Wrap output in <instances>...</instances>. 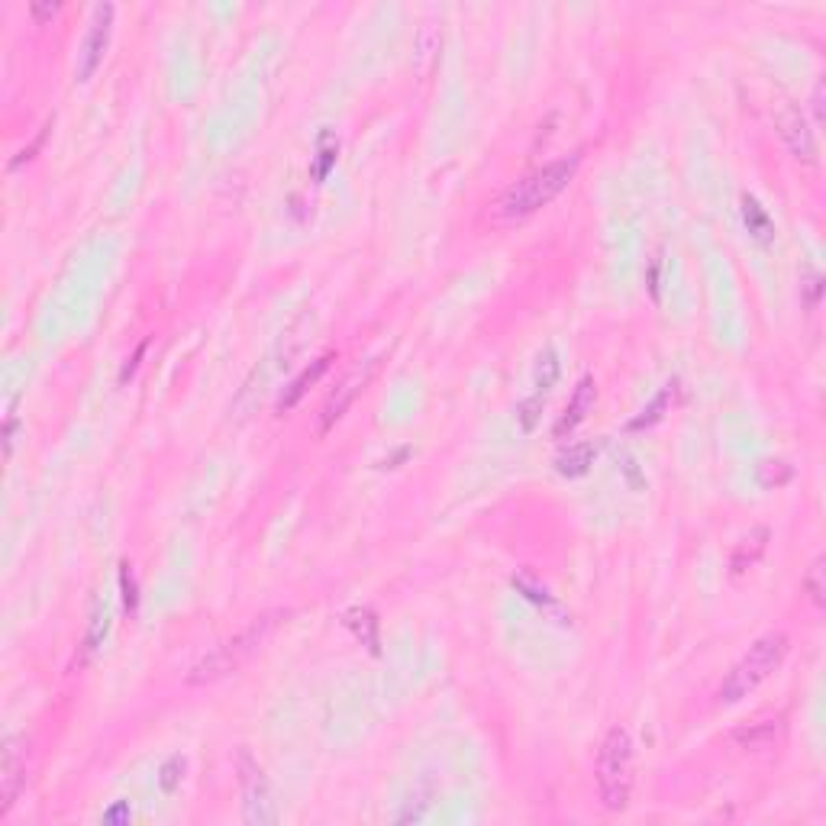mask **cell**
<instances>
[{
    "instance_id": "obj_1",
    "label": "cell",
    "mask_w": 826,
    "mask_h": 826,
    "mask_svg": "<svg viewBox=\"0 0 826 826\" xmlns=\"http://www.w3.org/2000/svg\"><path fill=\"white\" fill-rule=\"evenodd\" d=\"M281 620H288V610H269V614L249 620V627H242L236 636H229L227 643H219L210 656H204L191 671H188V685H210L240 671L249 658H255L261 652V646L269 643L275 629L281 627Z\"/></svg>"
},
{
    "instance_id": "obj_2",
    "label": "cell",
    "mask_w": 826,
    "mask_h": 826,
    "mask_svg": "<svg viewBox=\"0 0 826 826\" xmlns=\"http://www.w3.org/2000/svg\"><path fill=\"white\" fill-rule=\"evenodd\" d=\"M581 156H568V158H556V162L543 165V168L530 171L526 178H520L516 184H510L507 194L497 204V213L504 219H526L536 210H543L546 204L558 198L572 184L575 171H578Z\"/></svg>"
},
{
    "instance_id": "obj_3",
    "label": "cell",
    "mask_w": 826,
    "mask_h": 826,
    "mask_svg": "<svg viewBox=\"0 0 826 826\" xmlns=\"http://www.w3.org/2000/svg\"><path fill=\"white\" fill-rule=\"evenodd\" d=\"M788 649H791V643H788V636L784 633L759 636L756 643L749 646L746 656L727 671V678H723L720 691H717L720 704H739L742 698H749L762 681L771 678V671L781 668Z\"/></svg>"
},
{
    "instance_id": "obj_4",
    "label": "cell",
    "mask_w": 826,
    "mask_h": 826,
    "mask_svg": "<svg viewBox=\"0 0 826 826\" xmlns=\"http://www.w3.org/2000/svg\"><path fill=\"white\" fill-rule=\"evenodd\" d=\"M594 778H597L600 804L607 811H627L629 798H633V736L623 727H614L604 736L597 749Z\"/></svg>"
},
{
    "instance_id": "obj_5",
    "label": "cell",
    "mask_w": 826,
    "mask_h": 826,
    "mask_svg": "<svg viewBox=\"0 0 826 826\" xmlns=\"http://www.w3.org/2000/svg\"><path fill=\"white\" fill-rule=\"evenodd\" d=\"M236 769H240L242 817H246V823H255V826L278 823V807H275V798H271V784L249 749H240Z\"/></svg>"
},
{
    "instance_id": "obj_6",
    "label": "cell",
    "mask_w": 826,
    "mask_h": 826,
    "mask_svg": "<svg viewBox=\"0 0 826 826\" xmlns=\"http://www.w3.org/2000/svg\"><path fill=\"white\" fill-rule=\"evenodd\" d=\"M110 33H114V7L104 4V7L94 10L91 29H87L85 43H81L78 68H75L78 81H91V75L100 68V62H104V56H107V46H110Z\"/></svg>"
},
{
    "instance_id": "obj_7",
    "label": "cell",
    "mask_w": 826,
    "mask_h": 826,
    "mask_svg": "<svg viewBox=\"0 0 826 826\" xmlns=\"http://www.w3.org/2000/svg\"><path fill=\"white\" fill-rule=\"evenodd\" d=\"M775 127H778V136L784 139V146H788V152H791L798 162H807V165L817 162V136H813L811 123H807V117L801 114L798 107L781 104V110L775 114Z\"/></svg>"
},
{
    "instance_id": "obj_8",
    "label": "cell",
    "mask_w": 826,
    "mask_h": 826,
    "mask_svg": "<svg viewBox=\"0 0 826 826\" xmlns=\"http://www.w3.org/2000/svg\"><path fill=\"white\" fill-rule=\"evenodd\" d=\"M23 784H26V739L10 736L0 759V817L16 804Z\"/></svg>"
},
{
    "instance_id": "obj_9",
    "label": "cell",
    "mask_w": 826,
    "mask_h": 826,
    "mask_svg": "<svg viewBox=\"0 0 826 826\" xmlns=\"http://www.w3.org/2000/svg\"><path fill=\"white\" fill-rule=\"evenodd\" d=\"M368 374H372V368H355L352 374H346V378H342L340 388L332 391L330 401H326L323 410H320V433H330L332 426H336L342 417H346V410L352 407V401L362 394V391H365Z\"/></svg>"
},
{
    "instance_id": "obj_10",
    "label": "cell",
    "mask_w": 826,
    "mask_h": 826,
    "mask_svg": "<svg viewBox=\"0 0 826 826\" xmlns=\"http://www.w3.org/2000/svg\"><path fill=\"white\" fill-rule=\"evenodd\" d=\"M769 536L771 533L765 530V526H756V530H749L746 536L736 543L733 556H729V575H733V578H739V575L752 572V568L759 566V558H762L765 549H769Z\"/></svg>"
},
{
    "instance_id": "obj_11",
    "label": "cell",
    "mask_w": 826,
    "mask_h": 826,
    "mask_svg": "<svg viewBox=\"0 0 826 826\" xmlns=\"http://www.w3.org/2000/svg\"><path fill=\"white\" fill-rule=\"evenodd\" d=\"M594 397H597V388H594V378H581L578 388H575L572 401H568L566 413L558 417L556 423V436L562 439L566 433H572L578 423H585V417L594 410Z\"/></svg>"
},
{
    "instance_id": "obj_12",
    "label": "cell",
    "mask_w": 826,
    "mask_h": 826,
    "mask_svg": "<svg viewBox=\"0 0 826 826\" xmlns=\"http://www.w3.org/2000/svg\"><path fill=\"white\" fill-rule=\"evenodd\" d=\"M330 362H332V355H320L317 362H311V365L304 368V372L297 374L294 382L284 388V394H281V401H278V413H288V410H294L297 403H301V397L307 394V391L313 388V384L323 378V372L330 368Z\"/></svg>"
},
{
    "instance_id": "obj_13",
    "label": "cell",
    "mask_w": 826,
    "mask_h": 826,
    "mask_svg": "<svg viewBox=\"0 0 826 826\" xmlns=\"http://www.w3.org/2000/svg\"><path fill=\"white\" fill-rule=\"evenodd\" d=\"M736 746L749 749V752H765V749H775L781 739V720H756L749 727L736 729L733 733Z\"/></svg>"
},
{
    "instance_id": "obj_14",
    "label": "cell",
    "mask_w": 826,
    "mask_h": 826,
    "mask_svg": "<svg viewBox=\"0 0 826 826\" xmlns=\"http://www.w3.org/2000/svg\"><path fill=\"white\" fill-rule=\"evenodd\" d=\"M110 604L104 597H94L91 604V617H87V629H85V656H94L100 646L107 643V633H110Z\"/></svg>"
},
{
    "instance_id": "obj_15",
    "label": "cell",
    "mask_w": 826,
    "mask_h": 826,
    "mask_svg": "<svg viewBox=\"0 0 826 826\" xmlns=\"http://www.w3.org/2000/svg\"><path fill=\"white\" fill-rule=\"evenodd\" d=\"M591 465H594V445L591 443L568 445L566 453H558V459H556L558 474H566V478H581V474H585Z\"/></svg>"
},
{
    "instance_id": "obj_16",
    "label": "cell",
    "mask_w": 826,
    "mask_h": 826,
    "mask_svg": "<svg viewBox=\"0 0 826 826\" xmlns=\"http://www.w3.org/2000/svg\"><path fill=\"white\" fill-rule=\"evenodd\" d=\"M346 627L362 639V646H368L372 652H378V620L372 610H349Z\"/></svg>"
},
{
    "instance_id": "obj_17",
    "label": "cell",
    "mask_w": 826,
    "mask_h": 826,
    "mask_svg": "<svg viewBox=\"0 0 826 826\" xmlns=\"http://www.w3.org/2000/svg\"><path fill=\"white\" fill-rule=\"evenodd\" d=\"M742 217H746V227H749V233L756 236V240H762V242H769L771 240V219H769V213H765V207L759 204L756 198H742Z\"/></svg>"
},
{
    "instance_id": "obj_18",
    "label": "cell",
    "mask_w": 826,
    "mask_h": 826,
    "mask_svg": "<svg viewBox=\"0 0 826 826\" xmlns=\"http://www.w3.org/2000/svg\"><path fill=\"white\" fill-rule=\"evenodd\" d=\"M558 372H562V365H558L556 349H543V355L536 362V394H549L552 384L558 382Z\"/></svg>"
},
{
    "instance_id": "obj_19",
    "label": "cell",
    "mask_w": 826,
    "mask_h": 826,
    "mask_svg": "<svg viewBox=\"0 0 826 826\" xmlns=\"http://www.w3.org/2000/svg\"><path fill=\"white\" fill-rule=\"evenodd\" d=\"M794 478V468L788 465L784 459H765L762 465H759V484L762 487H781L788 484V481Z\"/></svg>"
},
{
    "instance_id": "obj_20",
    "label": "cell",
    "mask_w": 826,
    "mask_h": 826,
    "mask_svg": "<svg viewBox=\"0 0 826 826\" xmlns=\"http://www.w3.org/2000/svg\"><path fill=\"white\" fill-rule=\"evenodd\" d=\"M826 562L823 558H813V566L807 568V575H804V591H807V597L813 600V607H823V600H826V581H823V575H826Z\"/></svg>"
},
{
    "instance_id": "obj_21",
    "label": "cell",
    "mask_w": 826,
    "mask_h": 826,
    "mask_svg": "<svg viewBox=\"0 0 826 826\" xmlns=\"http://www.w3.org/2000/svg\"><path fill=\"white\" fill-rule=\"evenodd\" d=\"M543 403H546V397L533 391V397H526V401H523L520 407H516V423H520V430H523V433H533V430H536L539 413H543Z\"/></svg>"
},
{
    "instance_id": "obj_22",
    "label": "cell",
    "mask_w": 826,
    "mask_h": 826,
    "mask_svg": "<svg viewBox=\"0 0 826 826\" xmlns=\"http://www.w3.org/2000/svg\"><path fill=\"white\" fill-rule=\"evenodd\" d=\"M332 162H336V139H332L330 133H323L320 136V152H317V165H313V178L323 181V178L330 175Z\"/></svg>"
},
{
    "instance_id": "obj_23",
    "label": "cell",
    "mask_w": 826,
    "mask_h": 826,
    "mask_svg": "<svg viewBox=\"0 0 826 826\" xmlns=\"http://www.w3.org/2000/svg\"><path fill=\"white\" fill-rule=\"evenodd\" d=\"M184 778V759L181 756H171L168 762L162 765V771H158V784H162L165 794H175L178 784H181Z\"/></svg>"
},
{
    "instance_id": "obj_24",
    "label": "cell",
    "mask_w": 826,
    "mask_h": 826,
    "mask_svg": "<svg viewBox=\"0 0 826 826\" xmlns=\"http://www.w3.org/2000/svg\"><path fill=\"white\" fill-rule=\"evenodd\" d=\"M120 591H123V604H127V610H136V607H139V591H136L133 568H129L127 562L120 566Z\"/></svg>"
},
{
    "instance_id": "obj_25",
    "label": "cell",
    "mask_w": 826,
    "mask_h": 826,
    "mask_svg": "<svg viewBox=\"0 0 826 826\" xmlns=\"http://www.w3.org/2000/svg\"><path fill=\"white\" fill-rule=\"evenodd\" d=\"M668 397H671V384L656 397V401H652L649 410H643V417L633 420V430H639V426H649V423H656V420H662V410L668 407Z\"/></svg>"
},
{
    "instance_id": "obj_26",
    "label": "cell",
    "mask_w": 826,
    "mask_h": 826,
    "mask_svg": "<svg viewBox=\"0 0 826 826\" xmlns=\"http://www.w3.org/2000/svg\"><path fill=\"white\" fill-rule=\"evenodd\" d=\"M514 587H520V591H526V597H530V600H536V604H549V607H556V600L549 597V591H546V587H536L530 578H526V575H520V578H516V575H514Z\"/></svg>"
},
{
    "instance_id": "obj_27",
    "label": "cell",
    "mask_w": 826,
    "mask_h": 826,
    "mask_svg": "<svg viewBox=\"0 0 826 826\" xmlns=\"http://www.w3.org/2000/svg\"><path fill=\"white\" fill-rule=\"evenodd\" d=\"M133 817V811H129L127 801H120L117 807H110V811H104V823H127V820Z\"/></svg>"
},
{
    "instance_id": "obj_28",
    "label": "cell",
    "mask_w": 826,
    "mask_h": 826,
    "mask_svg": "<svg viewBox=\"0 0 826 826\" xmlns=\"http://www.w3.org/2000/svg\"><path fill=\"white\" fill-rule=\"evenodd\" d=\"M58 10H62L58 4H33V16H36L39 23H43V20H52V16H56Z\"/></svg>"
},
{
    "instance_id": "obj_29",
    "label": "cell",
    "mask_w": 826,
    "mask_h": 826,
    "mask_svg": "<svg viewBox=\"0 0 826 826\" xmlns=\"http://www.w3.org/2000/svg\"><path fill=\"white\" fill-rule=\"evenodd\" d=\"M813 110H817V120L823 123V81H817L813 87Z\"/></svg>"
}]
</instances>
